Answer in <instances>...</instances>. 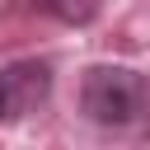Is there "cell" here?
<instances>
[{
  "mask_svg": "<svg viewBox=\"0 0 150 150\" xmlns=\"http://www.w3.org/2000/svg\"><path fill=\"white\" fill-rule=\"evenodd\" d=\"M80 108L98 127H141L150 117V84L131 66H89L80 84Z\"/></svg>",
  "mask_w": 150,
  "mask_h": 150,
  "instance_id": "obj_1",
  "label": "cell"
},
{
  "mask_svg": "<svg viewBox=\"0 0 150 150\" xmlns=\"http://www.w3.org/2000/svg\"><path fill=\"white\" fill-rule=\"evenodd\" d=\"M52 98V66L38 56H19L0 66V122H23Z\"/></svg>",
  "mask_w": 150,
  "mask_h": 150,
  "instance_id": "obj_2",
  "label": "cell"
},
{
  "mask_svg": "<svg viewBox=\"0 0 150 150\" xmlns=\"http://www.w3.org/2000/svg\"><path fill=\"white\" fill-rule=\"evenodd\" d=\"M28 5L42 9V14H52V19H61V23H70V28H84V23L98 19L103 0H28Z\"/></svg>",
  "mask_w": 150,
  "mask_h": 150,
  "instance_id": "obj_3",
  "label": "cell"
}]
</instances>
